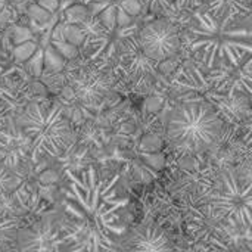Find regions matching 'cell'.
I'll list each match as a JSON object with an SVG mask.
<instances>
[{
    "instance_id": "obj_1",
    "label": "cell",
    "mask_w": 252,
    "mask_h": 252,
    "mask_svg": "<svg viewBox=\"0 0 252 252\" xmlns=\"http://www.w3.org/2000/svg\"><path fill=\"white\" fill-rule=\"evenodd\" d=\"M65 177L62 213L58 214L59 252H118L127 232L120 211L128 204L117 193L120 174L105 177L89 167L80 174L68 168Z\"/></svg>"
},
{
    "instance_id": "obj_31",
    "label": "cell",
    "mask_w": 252,
    "mask_h": 252,
    "mask_svg": "<svg viewBox=\"0 0 252 252\" xmlns=\"http://www.w3.org/2000/svg\"><path fill=\"white\" fill-rule=\"evenodd\" d=\"M87 1H111V0H87Z\"/></svg>"
},
{
    "instance_id": "obj_16",
    "label": "cell",
    "mask_w": 252,
    "mask_h": 252,
    "mask_svg": "<svg viewBox=\"0 0 252 252\" xmlns=\"http://www.w3.org/2000/svg\"><path fill=\"white\" fill-rule=\"evenodd\" d=\"M89 9L84 3H72L63 10V19L62 22L65 24H72V25H80L83 21L87 19L89 16Z\"/></svg>"
},
{
    "instance_id": "obj_10",
    "label": "cell",
    "mask_w": 252,
    "mask_h": 252,
    "mask_svg": "<svg viewBox=\"0 0 252 252\" xmlns=\"http://www.w3.org/2000/svg\"><path fill=\"white\" fill-rule=\"evenodd\" d=\"M118 252H174L170 236L155 223H142L121 236Z\"/></svg>"
},
{
    "instance_id": "obj_17",
    "label": "cell",
    "mask_w": 252,
    "mask_h": 252,
    "mask_svg": "<svg viewBox=\"0 0 252 252\" xmlns=\"http://www.w3.org/2000/svg\"><path fill=\"white\" fill-rule=\"evenodd\" d=\"M37 49H38L37 41L35 40H31V41H25V43H21V44L15 46V49L12 50V55H13V58H15L16 62L24 63L25 61H28L34 55V52Z\"/></svg>"
},
{
    "instance_id": "obj_6",
    "label": "cell",
    "mask_w": 252,
    "mask_h": 252,
    "mask_svg": "<svg viewBox=\"0 0 252 252\" xmlns=\"http://www.w3.org/2000/svg\"><path fill=\"white\" fill-rule=\"evenodd\" d=\"M115 83L117 75L114 74L111 62L106 59L99 58L92 63H84L68 81V86L74 92V100L69 102H75L89 109L109 96Z\"/></svg>"
},
{
    "instance_id": "obj_18",
    "label": "cell",
    "mask_w": 252,
    "mask_h": 252,
    "mask_svg": "<svg viewBox=\"0 0 252 252\" xmlns=\"http://www.w3.org/2000/svg\"><path fill=\"white\" fill-rule=\"evenodd\" d=\"M100 24L109 31L114 32V30L117 28V6L115 3H109L108 7H105L99 15H97Z\"/></svg>"
},
{
    "instance_id": "obj_32",
    "label": "cell",
    "mask_w": 252,
    "mask_h": 252,
    "mask_svg": "<svg viewBox=\"0 0 252 252\" xmlns=\"http://www.w3.org/2000/svg\"><path fill=\"white\" fill-rule=\"evenodd\" d=\"M32 1H37V0H32Z\"/></svg>"
},
{
    "instance_id": "obj_11",
    "label": "cell",
    "mask_w": 252,
    "mask_h": 252,
    "mask_svg": "<svg viewBox=\"0 0 252 252\" xmlns=\"http://www.w3.org/2000/svg\"><path fill=\"white\" fill-rule=\"evenodd\" d=\"M204 100H207L216 109L217 115L221 118L223 123L238 124L247 120L251 114L250 96L247 94L227 96L214 90H208L204 93Z\"/></svg>"
},
{
    "instance_id": "obj_13",
    "label": "cell",
    "mask_w": 252,
    "mask_h": 252,
    "mask_svg": "<svg viewBox=\"0 0 252 252\" xmlns=\"http://www.w3.org/2000/svg\"><path fill=\"white\" fill-rule=\"evenodd\" d=\"M19 227V220L16 217L0 211V252H4L15 245Z\"/></svg>"
},
{
    "instance_id": "obj_24",
    "label": "cell",
    "mask_w": 252,
    "mask_h": 252,
    "mask_svg": "<svg viewBox=\"0 0 252 252\" xmlns=\"http://www.w3.org/2000/svg\"><path fill=\"white\" fill-rule=\"evenodd\" d=\"M50 46H53V49L65 59V61H72L78 56V47L69 44L65 40L61 41H50Z\"/></svg>"
},
{
    "instance_id": "obj_29",
    "label": "cell",
    "mask_w": 252,
    "mask_h": 252,
    "mask_svg": "<svg viewBox=\"0 0 252 252\" xmlns=\"http://www.w3.org/2000/svg\"><path fill=\"white\" fill-rule=\"evenodd\" d=\"M40 7L46 9L49 13H56L59 7V0H37L35 1Z\"/></svg>"
},
{
    "instance_id": "obj_4",
    "label": "cell",
    "mask_w": 252,
    "mask_h": 252,
    "mask_svg": "<svg viewBox=\"0 0 252 252\" xmlns=\"http://www.w3.org/2000/svg\"><path fill=\"white\" fill-rule=\"evenodd\" d=\"M223 127L224 123L207 100H183L170 114L167 139L176 151L195 154L213 146Z\"/></svg>"
},
{
    "instance_id": "obj_5",
    "label": "cell",
    "mask_w": 252,
    "mask_h": 252,
    "mask_svg": "<svg viewBox=\"0 0 252 252\" xmlns=\"http://www.w3.org/2000/svg\"><path fill=\"white\" fill-rule=\"evenodd\" d=\"M252 185L227 171L221 176V186L211 198V210L219 221L236 229L250 230L252 224Z\"/></svg>"
},
{
    "instance_id": "obj_15",
    "label": "cell",
    "mask_w": 252,
    "mask_h": 252,
    "mask_svg": "<svg viewBox=\"0 0 252 252\" xmlns=\"http://www.w3.org/2000/svg\"><path fill=\"white\" fill-rule=\"evenodd\" d=\"M21 183L15 170H10L3 162H0V199L10 195L16 190L18 185Z\"/></svg>"
},
{
    "instance_id": "obj_25",
    "label": "cell",
    "mask_w": 252,
    "mask_h": 252,
    "mask_svg": "<svg viewBox=\"0 0 252 252\" xmlns=\"http://www.w3.org/2000/svg\"><path fill=\"white\" fill-rule=\"evenodd\" d=\"M210 0H174L173 6L168 9L165 15H174L180 10H189V9H198L208 3Z\"/></svg>"
},
{
    "instance_id": "obj_7",
    "label": "cell",
    "mask_w": 252,
    "mask_h": 252,
    "mask_svg": "<svg viewBox=\"0 0 252 252\" xmlns=\"http://www.w3.org/2000/svg\"><path fill=\"white\" fill-rule=\"evenodd\" d=\"M137 40L142 52L157 63L177 56L182 49L180 28L168 18L155 19L143 25L137 32Z\"/></svg>"
},
{
    "instance_id": "obj_23",
    "label": "cell",
    "mask_w": 252,
    "mask_h": 252,
    "mask_svg": "<svg viewBox=\"0 0 252 252\" xmlns=\"http://www.w3.org/2000/svg\"><path fill=\"white\" fill-rule=\"evenodd\" d=\"M34 22H38L40 25H47V22L52 19V15L53 13H49L46 9L40 7L35 1L34 3H30L28 7H27V12H25Z\"/></svg>"
},
{
    "instance_id": "obj_26",
    "label": "cell",
    "mask_w": 252,
    "mask_h": 252,
    "mask_svg": "<svg viewBox=\"0 0 252 252\" xmlns=\"http://www.w3.org/2000/svg\"><path fill=\"white\" fill-rule=\"evenodd\" d=\"M114 3H115L117 7L123 9L131 18L139 16L142 13V3L139 0H115Z\"/></svg>"
},
{
    "instance_id": "obj_30",
    "label": "cell",
    "mask_w": 252,
    "mask_h": 252,
    "mask_svg": "<svg viewBox=\"0 0 252 252\" xmlns=\"http://www.w3.org/2000/svg\"><path fill=\"white\" fill-rule=\"evenodd\" d=\"M131 21H133V18L128 13H126L123 9L117 7V27H126V25L131 24Z\"/></svg>"
},
{
    "instance_id": "obj_8",
    "label": "cell",
    "mask_w": 252,
    "mask_h": 252,
    "mask_svg": "<svg viewBox=\"0 0 252 252\" xmlns=\"http://www.w3.org/2000/svg\"><path fill=\"white\" fill-rule=\"evenodd\" d=\"M211 90L227 96L247 94L252 92V58L248 55L239 65L233 66L226 61L217 62L211 69H207Z\"/></svg>"
},
{
    "instance_id": "obj_14",
    "label": "cell",
    "mask_w": 252,
    "mask_h": 252,
    "mask_svg": "<svg viewBox=\"0 0 252 252\" xmlns=\"http://www.w3.org/2000/svg\"><path fill=\"white\" fill-rule=\"evenodd\" d=\"M66 61L53 49V46H46L43 50V72L41 75H52L58 74L63 69Z\"/></svg>"
},
{
    "instance_id": "obj_3",
    "label": "cell",
    "mask_w": 252,
    "mask_h": 252,
    "mask_svg": "<svg viewBox=\"0 0 252 252\" xmlns=\"http://www.w3.org/2000/svg\"><path fill=\"white\" fill-rule=\"evenodd\" d=\"M16 127L30 139V159L58 158L72 142L69 120L62 106L55 103L31 102L16 117Z\"/></svg>"
},
{
    "instance_id": "obj_22",
    "label": "cell",
    "mask_w": 252,
    "mask_h": 252,
    "mask_svg": "<svg viewBox=\"0 0 252 252\" xmlns=\"http://www.w3.org/2000/svg\"><path fill=\"white\" fill-rule=\"evenodd\" d=\"M25 63V69L32 75V77H41V72H43V49H37L34 52V55L24 62Z\"/></svg>"
},
{
    "instance_id": "obj_19",
    "label": "cell",
    "mask_w": 252,
    "mask_h": 252,
    "mask_svg": "<svg viewBox=\"0 0 252 252\" xmlns=\"http://www.w3.org/2000/svg\"><path fill=\"white\" fill-rule=\"evenodd\" d=\"M9 34H10V40L15 46L21 44V43H25V41H31V40H35L34 38V34L32 31L28 28V27H22V25H12L7 28Z\"/></svg>"
},
{
    "instance_id": "obj_20",
    "label": "cell",
    "mask_w": 252,
    "mask_h": 252,
    "mask_svg": "<svg viewBox=\"0 0 252 252\" xmlns=\"http://www.w3.org/2000/svg\"><path fill=\"white\" fill-rule=\"evenodd\" d=\"M63 38L69 44H72L75 47H80L84 43V40H86V34H84V31L78 25L66 24L65 30H63Z\"/></svg>"
},
{
    "instance_id": "obj_21",
    "label": "cell",
    "mask_w": 252,
    "mask_h": 252,
    "mask_svg": "<svg viewBox=\"0 0 252 252\" xmlns=\"http://www.w3.org/2000/svg\"><path fill=\"white\" fill-rule=\"evenodd\" d=\"M142 3V10H148L151 13L165 15L168 9L173 6L174 0H139Z\"/></svg>"
},
{
    "instance_id": "obj_12",
    "label": "cell",
    "mask_w": 252,
    "mask_h": 252,
    "mask_svg": "<svg viewBox=\"0 0 252 252\" xmlns=\"http://www.w3.org/2000/svg\"><path fill=\"white\" fill-rule=\"evenodd\" d=\"M205 9L216 18L238 24L251 15L252 0H210Z\"/></svg>"
},
{
    "instance_id": "obj_2",
    "label": "cell",
    "mask_w": 252,
    "mask_h": 252,
    "mask_svg": "<svg viewBox=\"0 0 252 252\" xmlns=\"http://www.w3.org/2000/svg\"><path fill=\"white\" fill-rule=\"evenodd\" d=\"M251 38L250 27L216 18L207 9L193 12L186 30L188 50L205 69H211L220 61L239 65L251 55Z\"/></svg>"
},
{
    "instance_id": "obj_9",
    "label": "cell",
    "mask_w": 252,
    "mask_h": 252,
    "mask_svg": "<svg viewBox=\"0 0 252 252\" xmlns=\"http://www.w3.org/2000/svg\"><path fill=\"white\" fill-rule=\"evenodd\" d=\"M15 245L18 252H59L58 214L41 216L18 229Z\"/></svg>"
},
{
    "instance_id": "obj_27",
    "label": "cell",
    "mask_w": 252,
    "mask_h": 252,
    "mask_svg": "<svg viewBox=\"0 0 252 252\" xmlns=\"http://www.w3.org/2000/svg\"><path fill=\"white\" fill-rule=\"evenodd\" d=\"M180 65H182V62H180V59H179L177 56L168 58V59H165V61H162V62L158 63V72H159L161 75H170V74H173Z\"/></svg>"
},
{
    "instance_id": "obj_28",
    "label": "cell",
    "mask_w": 252,
    "mask_h": 252,
    "mask_svg": "<svg viewBox=\"0 0 252 252\" xmlns=\"http://www.w3.org/2000/svg\"><path fill=\"white\" fill-rule=\"evenodd\" d=\"M15 15H16V13L6 4V6L0 10V28H4L9 22H12V19H13Z\"/></svg>"
}]
</instances>
